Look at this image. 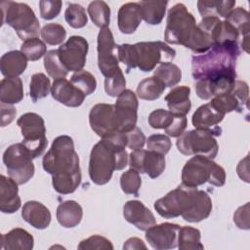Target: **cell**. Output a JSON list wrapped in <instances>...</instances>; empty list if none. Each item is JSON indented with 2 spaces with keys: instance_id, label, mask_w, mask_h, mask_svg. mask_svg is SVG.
<instances>
[{
  "instance_id": "obj_33",
  "label": "cell",
  "mask_w": 250,
  "mask_h": 250,
  "mask_svg": "<svg viewBox=\"0 0 250 250\" xmlns=\"http://www.w3.org/2000/svg\"><path fill=\"white\" fill-rule=\"evenodd\" d=\"M166 86L156 76H151L142 80L137 87V96L146 101H154L164 92Z\"/></svg>"
},
{
  "instance_id": "obj_20",
  "label": "cell",
  "mask_w": 250,
  "mask_h": 250,
  "mask_svg": "<svg viewBox=\"0 0 250 250\" xmlns=\"http://www.w3.org/2000/svg\"><path fill=\"white\" fill-rule=\"evenodd\" d=\"M51 94L56 101L69 107L80 106L86 97L78 88L65 78L54 80Z\"/></svg>"
},
{
  "instance_id": "obj_51",
  "label": "cell",
  "mask_w": 250,
  "mask_h": 250,
  "mask_svg": "<svg viewBox=\"0 0 250 250\" xmlns=\"http://www.w3.org/2000/svg\"><path fill=\"white\" fill-rule=\"evenodd\" d=\"M62 2L60 0H41L39 1L40 16L44 20H53L61 13Z\"/></svg>"
},
{
  "instance_id": "obj_52",
  "label": "cell",
  "mask_w": 250,
  "mask_h": 250,
  "mask_svg": "<svg viewBox=\"0 0 250 250\" xmlns=\"http://www.w3.org/2000/svg\"><path fill=\"white\" fill-rule=\"evenodd\" d=\"M126 146L132 150L141 149L144 147L146 143V137L139 127H134L128 132H124Z\"/></svg>"
},
{
  "instance_id": "obj_9",
  "label": "cell",
  "mask_w": 250,
  "mask_h": 250,
  "mask_svg": "<svg viewBox=\"0 0 250 250\" xmlns=\"http://www.w3.org/2000/svg\"><path fill=\"white\" fill-rule=\"evenodd\" d=\"M198 188L180 185L154 202V209L163 218L184 217L192 208Z\"/></svg>"
},
{
  "instance_id": "obj_58",
  "label": "cell",
  "mask_w": 250,
  "mask_h": 250,
  "mask_svg": "<svg viewBox=\"0 0 250 250\" xmlns=\"http://www.w3.org/2000/svg\"><path fill=\"white\" fill-rule=\"evenodd\" d=\"M145 242L138 237H131L127 239L123 245V249H146Z\"/></svg>"
},
{
  "instance_id": "obj_48",
  "label": "cell",
  "mask_w": 250,
  "mask_h": 250,
  "mask_svg": "<svg viewBox=\"0 0 250 250\" xmlns=\"http://www.w3.org/2000/svg\"><path fill=\"white\" fill-rule=\"evenodd\" d=\"M174 119V113L170 110L158 108L153 110L148 116V124L153 129H165L167 128Z\"/></svg>"
},
{
  "instance_id": "obj_7",
  "label": "cell",
  "mask_w": 250,
  "mask_h": 250,
  "mask_svg": "<svg viewBox=\"0 0 250 250\" xmlns=\"http://www.w3.org/2000/svg\"><path fill=\"white\" fill-rule=\"evenodd\" d=\"M2 23H7L15 29L18 36L25 41L35 38L40 31V23L33 10L25 3L4 1L0 4Z\"/></svg>"
},
{
  "instance_id": "obj_21",
  "label": "cell",
  "mask_w": 250,
  "mask_h": 250,
  "mask_svg": "<svg viewBox=\"0 0 250 250\" xmlns=\"http://www.w3.org/2000/svg\"><path fill=\"white\" fill-rule=\"evenodd\" d=\"M19 184L12 178L0 176V210L2 213L12 214L19 210L21 201L19 196Z\"/></svg>"
},
{
  "instance_id": "obj_39",
  "label": "cell",
  "mask_w": 250,
  "mask_h": 250,
  "mask_svg": "<svg viewBox=\"0 0 250 250\" xmlns=\"http://www.w3.org/2000/svg\"><path fill=\"white\" fill-rule=\"evenodd\" d=\"M44 67L49 76L54 78V80L64 78L68 73L59 59L58 49L50 50L46 53L44 56Z\"/></svg>"
},
{
  "instance_id": "obj_6",
  "label": "cell",
  "mask_w": 250,
  "mask_h": 250,
  "mask_svg": "<svg viewBox=\"0 0 250 250\" xmlns=\"http://www.w3.org/2000/svg\"><path fill=\"white\" fill-rule=\"evenodd\" d=\"M226 182L225 169L213 161L201 155H194L182 170V185L197 188L205 183L215 187H222Z\"/></svg>"
},
{
  "instance_id": "obj_47",
  "label": "cell",
  "mask_w": 250,
  "mask_h": 250,
  "mask_svg": "<svg viewBox=\"0 0 250 250\" xmlns=\"http://www.w3.org/2000/svg\"><path fill=\"white\" fill-rule=\"evenodd\" d=\"M125 88L126 80L121 68L104 79V91L110 97H118L124 90H126Z\"/></svg>"
},
{
  "instance_id": "obj_5",
  "label": "cell",
  "mask_w": 250,
  "mask_h": 250,
  "mask_svg": "<svg viewBox=\"0 0 250 250\" xmlns=\"http://www.w3.org/2000/svg\"><path fill=\"white\" fill-rule=\"evenodd\" d=\"M117 50L118 61L126 65L127 73L136 67L149 72L157 64L173 61L176 56V51L162 41L121 44L117 46Z\"/></svg>"
},
{
  "instance_id": "obj_53",
  "label": "cell",
  "mask_w": 250,
  "mask_h": 250,
  "mask_svg": "<svg viewBox=\"0 0 250 250\" xmlns=\"http://www.w3.org/2000/svg\"><path fill=\"white\" fill-rule=\"evenodd\" d=\"M187 126H188V119L186 115L174 114V119L172 123L164 130L168 136L173 138H178L185 132Z\"/></svg>"
},
{
  "instance_id": "obj_3",
  "label": "cell",
  "mask_w": 250,
  "mask_h": 250,
  "mask_svg": "<svg viewBox=\"0 0 250 250\" xmlns=\"http://www.w3.org/2000/svg\"><path fill=\"white\" fill-rule=\"evenodd\" d=\"M164 39L169 44L183 45L196 54H203L214 45L183 3H177L169 10Z\"/></svg>"
},
{
  "instance_id": "obj_23",
  "label": "cell",
  "mask_w": 250,
  "mask_h": 250,
  "mask_svg": "<svg viewBox=\"0 0 250 250\" xmlns=\"http://www.w3.org/2000/svg\"><path fill=\"white\" fill-rule=\"evenodd\" d=\"M140 8L138 2H128L119 8L117 23L118 28L122 33L132 34L136 31L143 20Z\"/></svg>"
},
{
  "instance_id": "obj_8",
  "label": "cell",
  "mask_w": 250,
  "mask_h": 250,
  "mask_svg": "<svg viewBox=\"0 0 250 250\" xmlns=\"http://www.w3.org/2000/svg\"><path fill=\"white\" fill-rule=\"evenodd\" d=\"M221 134V127L213 130H190L184 132L178 137L176 146L178 150L184 155H201L214 159L219 150L215 137Z\"/></svg>"
},
{
  "instance_id": "obj_43",
  "label": "cell",
  "mask_w": 250,
  "mask_h": 250,
  "mask_svg": "<svg viewBox=\"0 0 250 250\" xmlns=\"http://www.w3.org/2000/svg\"><path fill=\"white\" fill-rule=\"evenodd\" d=\"M64 19L68 25L73 28H82L88 22L85 9L76 3H71L67 6L64 12Z\"/></svg>"
},
{
  "instance_id": "obj_40",
  "label": "cell",
  "mask_w": 250,
  "mask_h": 250,
  "mask_svg": "<svg viewBox=\"0 0 250 250\" xmlns=\"http://www.w3.org/2000/svg\"><path fill=\"white\" fill-rule=\"evenodd\" d=\"M210 104L214 106L215 109H217L219 112H221L224 115H226V113H229L234 110L238 112L243 111L238 100L232 93L216 96L212 98Z\"/></svg>"
},
{
  "instance_id": "obj_59",
  "label": "cell",
  "mask_w": 250,
  "mask_h": 250,
  "mask_svg": "<svg viewBox=\"0 0 250 250\" xmlns=\"http://www.w3.org/2000/svg\"><path fill=\"white\" fill-rule=\"evenodd\" d=\"M248 38H249V35L244 36L243 37V42H242V48L244 49V51L246 53H248Z\"/></svg>"
},
{
  "instance_id": "obj_57",
  "label": "cell",
  "mask_w": 250,
  "mask_h": 250,
  "mask_svg": "<svg viewBox=\"0 0 250 250\" xmlns=\"http://www.w3.org/2000/svg\"><path fill=\"white\" fill-rule=\"evenodd\" d=\"M237 174L240 179L249 183V173H248V155L242 159L237 165Z\"/></svg>"
},
{
  "instance_id": "obj_1",
  "label": "cell",
  "mask_w": 250,
  "mask_h": 250,
  "mask_svg": "<svg viewBox=\"0 0 250 250\" xmlns=\"http://www.w3.org/2000/svg\"><path fill=\"white\" fill-rule=\"evenodd\" d=\"M43 169L52 176L54 189L61 194L76 190L81 183L79 157L74 149L72 138L66 135L57 137L43 157Z\"/></svg>"
},
{
  "instance_id": "obj_24",
  "label": "cell",
  "mask_w": 250,
  "mask_h": 250,
  "mask_svg": "<svg viewBox=\"0 0 250 250\" xmlns=\"http://www.w3.org/2000/svg\"><path fill=\"white\" fill-rule=\"evenodd\" d=\"M225 115L219 112L209 103L200 105L192 115V125L195 129L213 130L224 119Z\"/></svg>"
},
{
  "instance_id": "obj_54",
  "label": "cell",
  "mask_w": 250,
  "mask_h": 250,
  "mask_svg": "<svg viewBox=\"0 0 250 250\" xmlns=\"http://www.w3.org/2000/svg\"><path fill=\"white\" fill-rule=\"evenodd\" d=\"M232 93L236 99L238 100L242 109L244 108H248V102H249V89H248V85L245 81H241V80H235L234 86L232 91L230 92Z\"/></svg>"
},
{
  "instance_id": "obj_32",
  "label": "cell",
  "mask_w": 250,
  "mask_h": 250,
  "mask_svg": "<svg viewBox=\"0 0 250 250\" xmlns=\"http://www.w3.org/2000/svg\"><path fill=\"white\" fill-rule=\"evenodd\" d=\"M140 5L142 19L148 24H159L166 12L167 1H141Z\"/></svg>"
},
{
  "instance_id": "obj_56",
  "label": "cell",
  "mask_w": 250,
  "mask_h": 250,
  "mask_svg": "<svg viewBox=\"0 0 250 250\" xmlns=\"http://www.w3.org/2000/svg\"><path fill=\"white\" fill-rule=\"evenodd\" d=\"M17 110L12 104L1 103V127L9 125L16 117Z\"/></svg>"
},
{
  "instance_id": "obj_2",
  "label": "cell",
  "mask_w": 250,
  "mask_h": 250,
  "mask_svg": "<svg viewBox=\"0 0 250 250\" xmlns=\"http://www.w3.org/2000/svg\"><path fill=\"white\" fill-rule=\"evenodd\" d=\"M124 132L101 139L92 148L89 160V176L99 186L107 184L114 171L124 169L128 164Z\"/></svg>"
},
{
  "instance_id": "obj_19",
  "label": "cell",
  "mask_w": 250,
  "mask_h": 250,
  "mask_svg": "<svg viewBox=\"0 0 250 250\" xmlns=\"http://www.w3.org/2000/svg\"><path fill=\"white\" fill-rule=\"evenodd\" d=\"M123 216L128 223L140 230L146 231L156 223L152 212L139 200L127 201L123 206Z\"/></svg>"
},
{
  "instance_id": "obj_35",
  "label": "cell",
  "mask_w": 250,
  "mask_h": 250,
  "mask_svg": "<svg viewBox=\"0 0 250 250\" xmlns=\"http://www.w3.org/2000/svg\"><path fill=\"white\" fill-rule=\"evenodd\" d=\"M239 31L227 20L221 21L214 27L211 39L214 45L223 44L227 42H237Z\"/></svg>"
},
{
  "instance_id": "obj_36",
  "label": "cell",
  "mask_w": 250,
  "mask_h": 250,
  "mask_svg": "<svg viewBox=\"0 0 250 250\" xmlns=\"http://www.w3.org/2000/svg\"><path fill=\"white\" fill-rule=\"evenodd\" d=\"M154 76L160 79L166 87H173L181 81L182 70L172 62H161L154 69Z\"/></svg>"
},
{
  "instance_id": "obj_34",
  "label": "cell",
  "mask_w": 250,
  "mask_h": 250,
  "mask_svg": "<svg viewBox=\"0 0 250 250\" xmlns=\"http://www.w3.org/2000/svg\"><path fill=\"white\" fill-rule=\"evenodd\" d=\"M200 239L199 229L189 226L181 227L178 234V248L180 250H202L204 246Z\"/></svg>"
},
{
  "instance_id": "obj_44",
  "label": "cell",
  "mask_w": 250,
  "mask_h": 250,
  "mask_svg": "<svg viewBox=\"0 0 250 250\" xmlns=\"http://www.w3.org/2000/svg\"><path fill=\"white\" fill-rule=\"evenodd\" d=\"M46 44L44 41L40 40L39 38H29L21 46V51L26 57L28 61L34 62L41 59L43 56L46 55Z\"/></svg>"
},
{
  "instance_id": "obj_45",
  "label": "cell",
  "mask_w": 250,
  "mask_h": 250,
  "mask_svg": "<svg viewBox=\"0 0 250 250\" xmlns=\"http://www.w3.org/2000/svg\"><path fill=\"white\" fill-rule=\"evenodd\" d=\"M142 186V179L140 173L132 168L124 172L120 177V187L126 194H133L139 196V190Z\"/></svg>"
},
{
  "instance_id": "obj_49",
  "label": "cell",
  "mask_w": 250,
  "mask_h": 250,
  "mask_svg": "<svg viewBox=\"0 0 250 250\" xmlns=\"http://www.w3.org/2000/svg\"><path fill=\"white\" fill-rule=\"evenodd\" d=\"M146 146L148 150L158 152L162 155H165L169 152L172 143L168 136L163 134H153L148 137L146 140Z\"/></svg>"
},
{
  "instance_id": "obj_13",
  "label": "cell",
  "mask_w": 250,
  "mask_h": 250,
  "mask_svg": "<svg viewBox=\"0 0 250 250\" xmlns=\"http://www.w3.org/2000/svg\"><path fill=\"white\" fill-rule=\"evenodd\" d=\"M98 49V65L101 73L107 77L118 70V50L114 42L111 30L106 27L100 29L97 40Z\"/></svg>"
},
{
  "instance_id": "obj_18",
  "label": "cell",
  "mask_w": 250,
  "mask_h": 250,
  "mask_svg": "<svg viewBox=\"0 0 250 250\" xmlns=\"http://www.w3.org/2000/svg\"><path fill=\"white\" fill-rule=\"evenodd\" d=\"M236 75H222L215 78L200 79L195 84L196 95L202 100H210L216 96L230 93Z\"/></svg>"
},
{
  "instance_id": "obj_50",
  "label": "cell",
  "mask_w": 250,
  "mask_h": 250,
  "mask_svg": "<svg viewBox=\"0 0 250 250\" xmlns=\"http://www.w3.org/2000/svg\"><path fill=\"white\" fill-rule=\"evenodd\" d=\"M80 250H88V249H105V250H112L113 245L112 243L105 237L101 235H92L84 240H82L78 246Z\"/></svg>"
},
{
  "instance_id": "obj_12",
  "label": "cell",
  "mask_w": 250,
  "mask_h": 250,
  "mask_svg": "<svg viewBox=\"0 0 250 250\" xmlns=\"http://www.w3.org/2000/svg\"><path fill=\"white\" fill-rule=\"evenodd\" d=\"M138 99L131 90H124L114 104L113 121L116 132H128L136 127L138 115Z\"/></svg>"
},
{
  "instance_id": "obj_22",
  "label": "cell",
  "mask_w": 250,
  "mask_h": 250,
  "mask_svg": "<svg viewBox=\"0 0 250 250\" xmlns=\"http://www.w3.org/2000/svg\"><path fill=\"white\" fill-rule=\"evenodd\" d=\"M22 219L37 229H47L51 223V212L41 202L30 200L24 203L21 209Z\"/></svg>"
},
{
  "instance_id": "obj_26",
  "label": "cell",
  "mask_w": 250,
  "mask_h": 250,
  "mask_svg": "<svg viewBox=\"0 0 250 250\" xmlns=\"http://www.w3.org/2000/svg\"><path fill=\"white\" fill-rule=\"evenodd\" d=\"M27 59L21 51H10L5 53L0 60L1 73L8 78L18 77L24 72L27 66Z\"/></svg>"
},
{
  "instance_id": "obj_38",
  "label": "cell",
  "mask_w": 250,
  "mask_h": 250,
  "mask_svg": "<svg viewBox=\"0 0 250 250\" xmlns=\"http://www.w3.org/2000/svg\"><path fill=\"white\" fill-rule=\"evenodd\" d=\"M51 89L52 85L50 79L44 73L38 72L31 76L29 96L33 103H36L38 100L47 97L51 92Z\"/></svg>"
},
{
  "instance_id": "obj_16",
  "label": "cell",
  "mask_w": 250,
  "mask_h": 250,
  "mask_svg": "<svg viewBox=\"0 0 250 250\" xmlns=\"http://www.w3.org/2000/svg\"><path fill=\"white\" fill-rule=\"evenodd\" d=\"M180 226L172 223L153 225L146 230V239L156 250L173 249L178 246Z\"/></svg>"
},
{
  "instance_id": "obj_14",
  "label": "cell",
  "mask_w": 250,
  "mask_h": 250,
  "mask_svg": "<svg viewBox=\"0 0 250 250\" xmlns=\"http://www.w3.org/2000/svg\"><path fill=\"white\" fill-rule=\"evenodd\" d=\"M89 44L87 40L78 35H73L58 49L59 59L67 71H80L86 63Z\"/></svg>"
},
{
  "instance_id": "obj_27",
  "label": "cell",
  "mask_w": 250,
  "mask_h": 250,
  "mask_svg": "<svg viewBox=\"0 0 250 250\" xmlns=\"http://www.w3.org/2000/svg\"><path fill=\"white\" fill-rule=\"evenodd\" d=\"M190 89L188 86H177L173 88L165 97L169 110L174 114L186 115L191 108L189 100Z\"/></svg>"
},
{
  "instance_id": "obj_17",
  "label": "cell",
  "mask_w": 250,
  "mask_h": 250,
  "mask_svg": "<svg viewBox=\"0 0 250 250\" xmlns=\"http://www.w3.org/2000/svg\"><path fill=\"white\" fill-rule=\"evenodd\" d=\"M114 104H97L89 113V123L92 130L102 139L109 138L116 132L113 121Z\"/></svg>"
},
{
  "instance_id": "obj_29",
  "label": "cell",
  "mask_w": 250,
  "mask_h": 250,
  "mask_svg": "<svg viewBox=\"0 0 250 250\" xmlns=\"http://www.w3.org/2000/svg\"><path fill=\"white\" fill-rule=\"evenodd\" d=\"M23 99L22 81L19 77L3 78L0 83V101L2 104H14Z\"/></svg>"
},
{
  "instance_id": "obj_55",
  "label": "cell",
  "mask_w": 250,
  "mask_h": 250,
  "mask_svg": "<svg viewBox=\"0 0 250 250\" xmlns=\"http://www.w3.org/2000/svg\"><path fill=\"white\" fill-rule=\"evenodd\" d=\"M233 222L238 229H249V202L240 206L233 214Z\"/></svg>"
},
{
  "instance_id": "obj_4",
  "label": "cell",
  "mask_w": 250,
  "mask_h": 250,
  "mask_svg": "<svg viewBox=\"0 0 250 250\" xmlns=\"http://www.w3.org/2000/svg\"><path fill=\"white\" fill-rule=\"evenodd\" d=\"M239 54L237 42L213 45L207 52L192 57V77L200 80L222 75H236L235 66Z\"/></svg>"
},
{
  "instance_id": "obj_30",
  "label": "cell",
  "mask_w": 250,
  "mask_h": 250,
  "mask_svg": "<svg viewBox=\"0 0 250 250\" xmlns=\"http://www.w3.org/2000/svg\"><path fill=\"white\" fill-rule=\"evenodd\" d=\"M212 211V200L207 192L198 189L194 204L191 210L183 217V219L189 223H198L207 219Z\"/></svg>"
},
{
  "instance_id": "obj_15",
  "label": "cell",
  "mask_w": 250,
  "mask_h": 250,
  "mask_svg": "<svg viewBox=\"0 0 250 250\" xmlns=\"http://www.w3.org/2000/svg\"><path fill=\"white\" fill-rule=\"evenodd\" d=\"M129 165L139 173H146L151 179H155L165 169V157L152 150L135 149L129 155Z\"/></svg>"
},
{
  "instance_id": "obj_42",
  "label": "cell",
  "mask_w": 250,
  "mask_h": 250,
  "mask_svg": "<svg viewBox=\"0 0 250 250\" xmlns=\"http://www.w3.org/2000/svg\"><path fill=\"white\" fill-rule=\"evenodd\" d=\"M70 82L76 88H78L85 96L91 95L95 92L97 88V81L95 76L91 72L83 69L75 72L71 76Z\"/></svg>"
},
{
  "instance_id": "obj_37",
  "label": "cell",
  "mask_w": 250,
  "mask_h": 250,
  "mask_svg": "<svg viewBox=\"0 0 250 250\" xmlns=\"http://www.w3.org/2000/svg\"><path fill=\"white\" fill-rule=\"evenodd\" d=\"M94 24L100 28L106 27L110 21V8L104 1H93L87 8Z\"/></svg>"
},
{
  "instance_id": "obj_25",
  "label": "cell",
  "mask_w": 250,
  "mask_h": 250,
  "mask_svg": "<svg viewBox=\"0 0 250 250\" xmlns=\"http://www.w3.org/2000/svg\"><path fill=\"white\" fill-rule=\"evenodd\" d=\"M34 246L33 236L25 229L16 228L1 235V248L5 250H31Z\"/></svg>"
},
{
  "instance_id": "obj_11",
  "label": "cell",
  "mask_w": 250,
  "mask_h": 250,
  "mask_svg": "<svg viewBox=\"0 0 250 250\" xmlns=\"http://www.w3.org/2000/svg\"><path fill=\"white\" fill-rule=\"evenodd\" d=\"M17 124L23 137L21 143L27 147L33 158L40 156L48 145L44 119L35 112H26L18 119Z\"/></svg>"
},
{
  "instance_id": "obj_31",
  "label": "cell",
  "mask_w": 250,
  "mask_h": 250,
  "mask_svg": "<svg viewBox=\"0 0 250 250\" xmlns=\"http://www.w3.org/2000/svg\"><path fill=\"white\" fill-rule=\"evenodd\" d=\"M235 6V1H198L197 8L202 18L206 17H222L227 20Z\"/></svg>"
},
{
  "instance_id": "obj_10",
  "label": "cell",
  "mask_w": 250,
  "mask_h": 250,
  "mask_svg": "<svg viewBox=\"0 0 250 250\" xmlns=\"http://www.w3.org/2000/svg\"><path fill=\"white\" fill-rule=\"evenodd\" d=\"M32 155L22 143H17L7 147L3 154V163L8 175L19 185L27 183L34 175Z\"/></svg>"
},
{
  "instance_id": "obj_41",
  "label": "cell",
  "mask_w": 250,
  "mask_h": 250,
  "mask_svg": "<svg viewBox=\"0 0 250 250\" xmlns=\"http://www.w3.org/2000/svg\"><path fill=\"white\" fill-rule=\"evenodd\" d=\"M40 34L43 41L52 46L63 44L66 37L65 28L62 24L55 22L44 25L40 31Z\"/></svg>"
},
{
  "instance_id": "obj_28",
  "label": "cell",
  "mask_w": 250,
  "mask_h": 250,
  "mask_svg": "<svg viewBox=\"0 0 250 250\" xmlns=\"http://www.w3.org/2000/svg\"><path fill=\"white\" fill-rule=\"evenodd\" d=\"M56 215L61 226L71 229L80 224L83 217V210L81 205L76 201L66 200L58 206Z\"/></svg>"
},
{
  "instance_id": "obj_46",
  "label": "cell",
  "mask_w": 250,
  "mask_h": 250,
  "mask_svg": "<svg viewBox=\"0 0 250 250\" xmlns=\"http://www.w3.org/2000/svg\"><path fill=\"white\" fill-rule=\"evenodd\" d=\"M227 21L230 22L244 36L249 35V13L242 7H237L232 10Z\"/></svg>"
}]
</instances>
